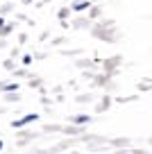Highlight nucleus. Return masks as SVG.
<instances>
[{"instance_id":"f257e3e1","label":"nucleus","mask_w":152,"mask_h":154,"mask_svg":"<svg viewBox=\"0 0 152 154\" xmlns=\"http://www.w3.org/2000/svg\"><path fill=\"white\" fill-rule=\"evenodd\" d=\"M32 118H36V116H25L23 120H18V122H14V125H25V122H30Z\"/></svg>"},{"instance_id":"f03ea898","label":"nucleus","mask_w":152,"mask_h":154,"mask_svg":"<svg viewBox=\"0 0 152 154\" xmlns=\"http://www.w3.org/2000/svg\"><path fill=\"white\" fill-rule=\"evenodd\" d=\"M0 147H2V145H0Z\"/></svg>"}]
</instances>
